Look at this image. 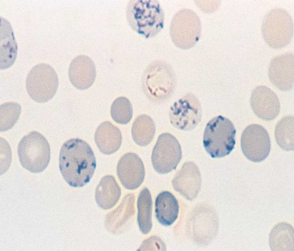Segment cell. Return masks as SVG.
Here are the masks:
<instances>
[{
    "mask_svg": "<svg viewBox=\"0 0 294 251\" xmlns=\"http://www.w3.org/2000/svg\"><path fill=\"white\" fill-rule=\"evenodd\" d=\"M201 108L197 99L191 94H187L175 102L170 107L169 118L171 123L182 130L194 127L198 120Z\"/></svg>",
    "mask_w": 294,
    "mask_h": 251,
    "instance_id": "cell-10",
    "label": "cell"
},
{
    "mask_svg": "<svg viewBox=\"0 0 294 251\" xmlns=\"http://www.w3.org/2000/svg\"><path fill=\"white\" fill-rule=\"evenodd\" d=\"M201 31V21L197 14L188 9H182L173 16L169 32L171 40L177 47L188 49L198 41Z\"/></svg>",
    "mask_w": 294,
    "mask_h": 251,
    "instance_id": "cell-6",
    "label": "cell"
},
{
    "mask_svg": "<svg viewBox=\"0 0 294 251\" xmlns=\"http://www.w3.org/2000/svg\"><path fill=\"white\" fill-rule=\"evenodd\" d=\"M174 190L186 199L192 200L198 195L201 178L198 167L193 162L184 163L171 181Z\"/></svg>",
    "mask_w": 294,
    "mask_h": 251,
    "instance_id": "cell-14",
    "label": "cell"
},
{
    "mask_svg": "<svg viewBox=\"0 0 294 251\" xmlns=\"http://www.w3.org/2000/svg\"><path fill=\"white\" fill-rule=\"evenodd\" d=\"M251 107L259 118L266 121H271L278 115L280 111L279 98L270 88L259 86L252 91L250 98Z\"/></svg>",
    "mask_w": 294,
    "mask_h": 251,
    "instance_id": "cell-13",
    "label": "cell"
},
{
    "mask_svg": "<svg viewBox=\"0 0 294 251\" xmlns=\"http://www.w3.org/2000/svg\"><path fill=\"white\" fill-rule=\"evenodd\" d=\"M236 130L228 119L219 115L210 120L204 130V147L213 158L229 155L234 148Z\"/></svg>",
    "mask_w": 294,
    "mask_h": 251,
    "instance_id": "cell-3",
    "label": "cell"
},
{
    "mask_svg": "<svg viewBox=\"0 0 294 251\" xmlns=\"http://www.w3.org/2000/svg\"><path fill=\"white\" fill-rule=\"evenodd\" d=\"M17 46L10 22L0 18V69L11 66L16 57Z\"/></svg>",
    "mask_w": 294,
    "mask_h": 251,
    "instance_id": "cell-17",
    "label": "cell"
},
{
    "mask_svg": "<svg viewBox=\"0 0 294 251\" xmlns=\"http://www.w3.org/2000/svg\"><path fill=\"white\" fill-rule=\"evenodd\" d=\"M240 143L244 155L253 162L263 161L270 151L269 134L264 127L259 124H252L245 128L241 135Z\"/></svg>",
    "mask_w": 294,
    "mask_h": 251,
    "instance_id": "cell-9",
    "label": "cell"
},
{
    "mask_svg": "<svg viewBox=\"0 0 294 251\" xmlns=\"http://www.w3.org/2000/svg\"><path fill=\"white\" fill-rule=\"evenodd\" d=\"M21 111V107L15 102H7L0 106V131L12 128L17 121Z\"/></svg>",
    "mask_w": 294,
    "mask_h": 251,
    "instance_id": "cell-25",
    "label": "cell"
},
{
    "mask_svg": "<svg viewBox=\"0 0 294 251\" xmlns=\"http://www.w3.org/2000/svg\"><path fill=\"white\" fill-rule=\"evenodd\" d=\"M155 132V123L148 115L138 116L132 124V136L135 142L139 146H144L148 145L153 138Z\"/></svg>",
    "mask_w": 294,
    "mask_h": 251,
    "instance_id": "cell-21",
    "label": "cell"
},
{
    "mask_svg": "<svg viewBox=\"0 0 294 251\" xmlns=\"http://www.w3.org/2000/svg\"><path fill=\"white\" fill-rule=\"evenodd\" d=\"M182 157L181 145L173 135L165 133L159 136L151 157L152 165L156 171L165 174L175 170Z\"/></svg>",
    "mask_w": 294,
    "mask_h": 251,
    "instance_id": "cell-8",
    "label": "cell"
},
{
    "mask_svg": "<svg viewBox=\"0 0 294 251\" xmlns=\"http://www.w3.org/2000/svg\"><path fill=\"white\" fill-rule=\"evenodd\" d=\"M59 166L66 182L73 187H81L89 182L94 173L96 161L89 144L78 138L69 139L62 145Z\"/></svg>",
    "mask_w": 294,
    "mask_h": 251,
    "instance_id": "cell-1",
    "label": "cell"
},
{
    "mask_svg": "<svg viewBox=\"0 0 294 251\" xmlns=\"http://www.w3.org/2000/svg\"><path fill=\"white\" fill-rule=\"evenodd\" d=\"M121 195V188L114 177L111 175H107L101 179L97 186L95 199L100 208L107 210L116 204Z\"/></svg>",
    "mask_w": 294,
    "mask_h": 251,
    "instance_id": "cell-18",
    "label": "cell"
},
{
    "mask_svg": "<svg viewBox=\"0 0 294 251\" xmlns=\"http://www.w3.org/2000/svg\"><path fill=\"white\" fill-rule=\"evenodd\" d=\"M70 81L77 89L85 90L93 84L96 78L95 66L92 60L85 55H80L74 58L68 70Z\"/></svg>",
    "mask_w": 294,
    "mask_h": 251,
    "instance_id": "cell-15",
    "label": "cell"
},
{
    "mask_svg": "<svg viewBox=\"0 0 294 251\" xmlns=\"http://www.w3.org/2000/svg\"><path fill=\"white\" fill-rule=\"evenodd\" d=\"M94 140L100 151L107 155L113 154L120 147L122 141L121 131L109 121L101 123L97 128Z\"/></svg>",
    "mask_w": 294,
    "mask_h": 251,
    "instance_id": "cell-16",
    "label": "cell"
},
{
    "mask_svg": "<svg viewBox=\"0 0 294 251\" xmlns=\"http://www.w3.org/2000/svg\"><path fill=\"white\" fill-rule=\"evenodd\" d=\"M59 79L54 69L45 63L37 64L28 73L26 88L30 97L39 103L47 102L55 95L59 86Z\"/></svg>",
    "mask_w": 294,
    "mask_h": 251,
    "instance_id": "cell-7",
    "label": "cell"
},
{
    "mask_svg": "<svg viewBox=\"0 0 294 251\" xmlns=\"http://www.w3.org/2000/svg\"><path fill=\"white\" fill-rule=\"evenodd\" d=\"M110 113L112 119L116 123L122 125L127 124L133 116L132 104L127 98L118 97L111 104Z\"/></svg>",
    "mask_w": 294,
    "mask_h": 251,
    "instance_id": "cell-24",
    "label": "cell"
},
{
    "mask_svg": "<svg viewBox=\"0 0 294 251\" xmlns=\"http://www.w3.org/2000/svg\"><path fill=\"white\" fill-rule=\"evenodd\" d=\"M294 64V54L290 52L277 56L270 61L268 70L269 79L281 91H288L293 88Z\"/></svg>",
    "mask_w": 294,
    "mask_h": 251,
    "instance_id": "cell-11",
    "label": "cell"
},
{
    "mask_svg": "<svg viewBox=\"0 0 294 251\" xmlns=\"http://www.w3.org/2000/svg\"><path fill=\"white\" fill-rule=\"evenodd\" d=\"M126 16L132 29L146 38L155 36L163 27L164 14L157 0L130 1Z\"/></svg>",
    "mask_w": 294,
    "mask_h": 251,
    "instance_id": "cell-2",
    "label": "cell"
},
{
    "mask_svg": "<svg viewBox=\"0 0 294 251\" xmlns=\"http://www.w3.org/2000/svg\"><path fill=\"white\" fill-rule=\"evenodd\" d=\"M152 206L151 193L145 188L139 193L137 201V222L140 230L144 234H148L152 228Z\"/></svg>",
    "mask_w": 294,
    "mask_h": 251,
    "instance_id": "cell-22",
    "label": "cell"
},
{
    "mask_svg": "<svg viewBox=\"0 0 294 251\" xmlns=\"http://www.w3.org/2000/svg\"><path fill=\"white\" fill-rule=\"evenodd\" d=\"M294 117L288 115L281 119L275 128V135L276 142L283 150H294Z\"/></svg>",
    "mask_w": 294,
    "mask_h": 251,
    "instance_id": "cell-23",
    "label": "cell"
},
{
    "mask_svg": "<svg viewBox=\"0 0 294 251\" xmlns=\"http://www.w3.org/2000/svg\"><path fill=\"white\" fill-rule=\"evenodd\" d=\"M269 243L272 251H294L293 226L286 222L276 225L270 233Z\"/></svg>",
    "mask_w": 294,
    "mask_h": 251,
    "instance_id": "cell-20",
    "label": "cell"
},
{
    "mask_svg": "<svg viewBox=\"0 0 294 251\" xmlns=\"http://www.w3.org/2000/svg\"><path fill=\"white\" fill-rule=\"evenodd\" d=\"M261 31L266 43L270 47L280 49L290 42L294 33L292 18L285 9H273L265 16Z\"/></svg>",
    "mask_w": 294,
    "mask_h": 251,
    "instance_id": "cell-5",
    "label": "cell"
},
{
    "mask_svg": "<svg viewBox=\"0 0 294 251\" xmlns=\"http://www.w3.org/2000/svg\"><path fill=\"white\" fill-rule=\"evenodd\" d=\"M116 172L122 185L129 190L136 189L141 185L145 174L141 159L136 154L130 152L124 154L120 159Z\"/></svg>",
    "mask_w": 294,
    "mask_h": 251,
    "instance_id": "cell-12",
    "label": "cell"
},
{
    "mask_svg": "<svg viewBox=\"0 0 294 251\" xmlns=\"http://www.w3.org/2000/svg\"><path fill=\"white\" fill-rule=\"evenodd\" d=\"M179 205L175 196L170 192L164 191L157 196L155 200L156 216L162 225L169 226L177 219Z\"/></svg>",
    "mask_w": 294,
    "mask_h": 251,
    "instance_id": "cell-19",
    "label": "cell"
},
{
    "mask_svg": "<svg viewBox=\"0 0 294 251\" xmlns=\"http://www.w3.org/2000/svg\"><path fill=\"white\" fill-rule=\"evenodd\" d=\"M50 148L46 138L33 131L24 136L18 145L20 162L25 169L34 173L43 171L50 160Z\"/></svg>",
    "mask_w": 294,
    "mask_h": 251,
    "instance_id": "cell-4",
    "label": "cell"
}]
</instances>
